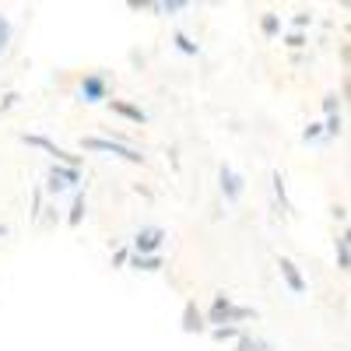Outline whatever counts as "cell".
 Returning <instances> with one entry per match:
<instances>
[{
    "label": "cell",
    "mask_w": 351,
    "mask_h": 351,
    "mask_svg": "<svg viewBox=\"0 0 351 351\" xmlns=\"http://www.w3.org/2000/svg\"><path fill=\"white\" fill-rule=\"evenodd\" d=\"M21 141L28 144V148H39V152H46L56 165H71V169H81V155H71L67 148H60L56 141H49V137H43V134H21Z\"/></svg>",
    "instance_id": "3957f363"
},
{
    "label": "cell",
    "mask_w": 351,
    "mask_h": 351,
    "mask_svg": "<svg viewBox=\"0 0 351 351\" xmlns=\"http://www.w3.org/2000/svg\"><path fill=\"white\" fill-rule=\"evenodd\" d=\"M341 130H344V120H341V112L327 116V123H324V137H337Z\"/></svg>",
    "instance_id": "ffe728a7"
},
{
    "label": "cell",
    "mask_w": 351,
    "mask_h": 351,
    "mask_svg": "<svg viewBox=\"0 0 351 351\" xmlns=\"http://www.w3.org/2000/svg\"><path fill=\"white\" fill-rule=\"evenodd\" d=\"M337 4H341V8H344V11H348V8H351V0H337Z\"/></svg>",
    "instance_id": "f546056e"
},
{
    "label": "cell",
    "mask_w": 351,
    "mask_h": 351,
    "mask_svg": "<svg viewBox=\"0 0 351 351\" xmlns=\"http://www.w3.org/2000/svg\"><path fill=\"white\" fill-rule=\"evenodd\" d=\"M81 148L109 155V158H120V162H130V165H144V152L130 148V144H123V141H112V137H81Z\"/></svg>",
    "instance_id": "7a4b0ae2"
},
{
    "label": "cell",
    "mask_w": 351,
    "mask_h": 351,
    "mask_svg": "<svg viewBox=\"0 0 351 351\" xmlns=\"http://www.w3.org/2000/svg\"><path fill=\"white\" fill-rule=\"evenodd\" d=\"M218 186H221V197L228 200V204H239V197H243V190H246V180L232 169V165H221L218 169Z\"/></svg>",
    "instance_id": "52a82bcc"
},
{
    "label": "cell",
    "mask_w": 351,
    "mask_h": 351,
    "mask_svg": "<svg viewBox=\"0 0 351 351\" xmlns=\"http://www.w3.org/2000/svg\"><path fill=\"white\" fill-rule=\"evenodd\" d=\"M232 351H271V344H267V341H260V337L243 334V337L236 341V348H232Z\"/></svg>",
    "instance_id": "2e32d148"
},
{
    "label": "cell",
    "mask_w": 351,
    "mask_h": 351,
    "mask_svg": "<svg viewBox=\"0 0 351 351\" xmlns=\"http://www.w3.org/2000/svg\"><path fill=\"white\" fill-rule=\"evenodd\" d=\"M130 267L134 271H144V274H158L162 267H165V260H162V253H130Z\"/></svg>",
    "instance_id": "8fae6325"
},
{
    "label": "cell",
    "mask_w": 351,
    "mask_h": 351,
    "mask_svg": "<svg viewBox=\"0 0 351 351\" xmlns=\"http://www.w3.org/2000/svg\"><path fill=\"white\" fill-rule=\"evenodd\" d=\"M271 183H274V197H278V204H281V211L291 215V200H288V190H285V176H281L278 169L271 172Z\"/></svg>",
    "instance_id": "4fadbf2b"
},
{
    "label": "cell",
    "mask_w": 351,
    "mask_h": 351,
    "mask_svg": "<svg viewBox=\"0 0 351 351\" xmlns=\"http://www.w3.org/2000/svg\"><path fill=\"white\" fill-rule=\"evenodd\" d=\"M172 43H176V49H180L183 56H197V53H200V46H197L186 32H176V36H172Z\"/></svg>",
    "instance_id": "e0dca14e"
},
{
    "label": "cell",
    "mask_w": 351,
    "mask_h": 351,
    "mask_svg": "<svg viewBox=\"0 0 351 351\" xmlns=\"http://www.w3.org/2000/svg\"><path fill=\"white\" fill-rule=\"evenodd\" d=\"M0 239H8V225L4 221H0Z\"/></svg>",
    "instance_id": "f1b7e54d"
},
{
    "label": "cell",
    "mask_w": 351,
    "mask_h": 351,
    "mask_svg": "<svg viewBox=\"0 0 351 351\" xmlns=\"http://www.w3.org/2000/svg\"><path fill=\"white\" fill-rule=\"evenodd\" d=\"M190 8V0H158V11H165V14H183Z\"/></svg>",
    "instance_id": "d6986e66"
},
{
    "label": "cell",
    "mask_w": 351,
    "mask_h": 351,
    "mask_svg": "<svg viewBox=\"0 0 351 351\" xmlns=\"http://www.w3.org/2000/svg\"><path fill=\"white\" fill-rule=\"evenodd\" d=\"M180 327H183V334H204L208 330V324H204V309L190 299L186 306H183V316H180Z\"/></svg>",
    "instance_id": "9c48e42d"
},
{
    "label": "cell",
    "mask_w": 351,
    "mask_h": 351,
    "mask_svg": "<svg viewBox=\"0 0 351 351\" xmlns=\"http://www.w3.org/2000/svg\"><path fill=\"white\" fill-rule=\"evenodd\" d=\"M334 253H337V271L348 274L351 271V236H348V228L334 239Z\"/></svg>",
    "instance_id": "7c38bea8"
},
{
    "label": "cell",
    "mask_w": 351,
    "mask_h": 351,
    "mask_svg": "<svg viewBox=\"0 0 351 351\" xmlns=\"http://www.w3.org/2000/svg\"><path fill=\"white\" fill-rule=\"evenodd\" d=\"M84 215H88V200H84V193H77V197H74V204H71L67 225H71V228H77V225L84 221Z\"/></svg>",
    "instance_id": "9a60e30c"
},
{
    "label": "cell",
    "mask_w": 351,
    "mask_h": 351,
    "mask_svg": "<svg viewBox=\"0 0 351 351\" xmlns=\"http://www.w3.org/2000/svg\"><path fill=\"white\" fill-rule=\"evenodd\" d=\"M285 46H288V49H302V46H306V36L295 28V32H288V36H285Z\"/></svg>",
    "instance_id": "cb8c5ba5"
},
{
    "label": "cell",
    "mask_w": 351,
    "mask_h": 351,
    "mask_svg": "<svg viewBox=\"0 0 351 351\" xmlns=\"http://www.w3.org/2000/svg\"><path fill=\"white\" fill-rule=\"evenodd\" d=\"M260 32L267 36V39H274V36L281 32V21H278V14H263V18H260Z\"/></svg>",
    "instance_id": "ac0fdd59"
},
{
    "label": "cell",
    "mask_w": 351,
    "mask_h": 351,
    "mask_svg": "<svg viewBox=\"0 0 351 351\" xmlns=\"http://www.w3.org/2000/svg\"><path fill=\"white\" fill-rule=\"evenodd\" d=\"M165 243V228L158 225H141L130 239V253H158Z\"/></svg>",
    "instance_id": "5b68a950"
},
{
    "label": "cell",
    "mask_w": 351,
    "mask_h": 351,
    "mask_svg": "<svg viewBox=\"0 0 351 351\" xmlns=\"http://www.w3.org/2000/svg\"><path fill=\"white\" fill-rule=\"evenodd\" d=\"M319 137H324V123H309V127L302 130V141H306V144H316Z\"/></svg>",
    "instance_id": "7402d4cb"
},
{
    "label": "cell",
    "mask_w": 351,
    "mask_h": 351,
    "mask_svg": "<svg viewBox=\"0 0 351 351\" xmlns=\"http://www.w3.org/2000/svg\"><path fill=\"white\" fill-rule=\"evenodd\" d=\"M306 25H309V14H299V18H295V28H299V32H302Z\"/></svg>",
    "instance_id": "83f0119b"
},
{
    "label": "cell",
    "mask_w": 351,
    "mask_h": 351,
    "mask_svg": "<svg viewBox=\"0 0 351 351\" xmlns=\"http://www.w3.org/2000/svg\"><path fill=\"white\" fill-rule=\"evenodd\" d=\"M81 183V169H71V165H53L46 172V190L49 193H64V190H77Z\"/></svg>",
    "instance_id": "8992f818"
},
{
    "label": "cell",
    "mask_w": 351,
    "mask_h": 351,
    "mask_svg": "<svg viewBox=\"0 0 351 351\" xmlns=\"http://www.w3.org/2000/svg\"><path fill=\"white\" fill-rule=\"evenodd\" d=\"M109 102V109L116 112V116H123V120H130V123H137V127H144L148 123V112H144L141 106H134V102H123V99H106Z\"/></svg>",
    "instance_id": "30bf717a"
},
{
    "label": "cell",
    "mask_w": 351,
    "mask_h": 351,
    "mask_svg": "<svg viewBox=\"0 0 351 351\" xmlns=\"http://www.w3.org/2000/svg\"><path fill=\"white\" fill-rule=\"evenodd\" d=\"M8 46H11V21H8V14H0V53Z\"/></svg>",
    "instance_id": "44dd1931"
},
{
    "label": "cell",
    "mask_w": 351,
    "mask_h": 351,
    "mask_svg": "<svg viewBox=\"0 0 351 351\" xmlns=\"http://www.w3.org/2000/svg\"><path fill=\"white\" fill-rule=\"evenodd\" d=\"M130 11H158V0H123Z\"/></svg>",
    "instance_id": "603a6c76"
},
{
    "label": "cell",
    "mask_w": 351,
    "mask_h": 351,
    "mask_svg": "<svg viewBox=\"0 0 351 351\" xmlns=\"http://www.w3.org/2000/svg\"><path fill=\"white\" fill-rule=\"evenodd\" d=\"M127 260H130V250H127V246L112 253V263H116V267H123V263H127Z\"/></svg>",
    "instance_id": "484cf974"
},
{
    "label": "cell",
    "mask_w": 351,
    "mask_h": 351,
    "mask_svg": "<svg viewBox=\"0 0 351 351\" xmlns=\"http://www.w3.org/2000/svg\"><path fill=\"white\" fill-rule=\"evenodd\" d=\"M246 330L239 327V324H225V327H211V337L218 341V344H225V341H239Z\"/></svg>",
    "instance_id": "5bb4252c"
},
{
    "label": "cell",
    "mask_w": 351,
    "mask_h": 351,
    "mask_svg": "<svg viewBox=\"0 0 351 351\" xmlns=\"http://www.w3.org/2000/svg\"><path fill=\"white\" fill-rule=\"evenodd\" d=\"M77 99H81L84 106H99V102H106V99H109V77L99 74V71L84 74L81 84H77Z\"/></svg>",
    "instance_id": "277c9868"
},
{
    "label": "cell",
    "mask_w": 351,
    "mask_h": 351,
    "mask_svg": "<svg viewBox=\"0 0 351 351\" xmlns=\"http://www.w3.org/2000/svg\"><path fill=\"white\" fill-rule=\"evenodd\" d=\"M243 319H256V309H250V306H236V302H232V295H225V291H218V295L211 299V309L204 313V324H211V327L243 324Z\"/></svg>",
    "instance_id": "6da1fadb"
},
{
    "label": "cell",
    "mask_w": 351,
    "mask_h": 351,
    "mask_svg": "<svg viewBox=\"0 0 351 351\" xmlns=\"http://www.w3.org/2000/svg\"><path fill=\"white\" fill-rule=\"evenodd\" d=\"M324 112H327V116L341 112V109H337V95H327V99H324Z\"/></svg>",
    "instance_id": "4316f807"
},
{
    "label": "cell",
    "mask_w": 351,
    "mask_h": 351,
    "mask_svg": "<svg viewBox=\"0 0 351 351\" xmlns=\"http://www.w3.org/2000/svg\"><path fill=\"white\" fill-rule=\"evenodd\" d=\"M18 99H21L18 92H8V95H4V102H0V112H8V109H14V106H18Z\"/></svg>",
    "instance_id": "d4e9b609"
},
{
    "label": "cell",
    "mask_w": 351,
    "mask_h": 351,
    "mask_svg": "<svg viewBox=\"0 0 351 351\" xmlns=\"http://www.w3.org/2000/svg\"><path fill=\"white\" fill-rule=\"evenodd\" d=\"M278 271H281L285 285L291 288V295H306V278H302V271L295 267V260L281 256V260H278Z\"/></svg>",
    "instance_id": "ba28073f"
}]
</instances>
